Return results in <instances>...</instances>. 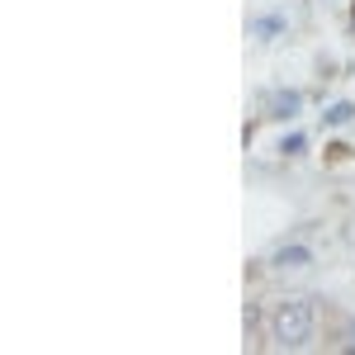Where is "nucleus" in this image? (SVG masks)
<instances>
[{
    "label": "nucleus",
    "mask_w": 355,
    "mask_h": 355,
    "mask_svg": "<svg viewBox=\"0 0 355 355\" xmlns=\"http://www.w3.org/2000/svg\"><path fill=\"white\" fill-rule=\"evenodd\" d=\"M322 327V308L318 299H279L266 313V341L275 351H303Z\"/></svg>",
    "instance_id": "f257e3e1"
},
{
    "label": "nucleus",
    "mask_w": 355,
    "mask_h": 355,
    "mask_svg": "<svg viewBox=\"0 0 355 355\" xmlns=\"http://www.w3.org/2000/svg\"><path fill=\"white\" fill-rule=\"evenodd\" d=\"M313 261H318V251H313V246H308V242H284V246H275V256H270V266H275V270H279V275L308 270Z\"/></svg>",
    "instance_id": "f03ea898"
},
{
    "label": "nucleus",
    "mask_w": 355,
    "mask_h": 355,
    "mask_svg": "<svg viewBox=\"0 0 355 355\" xmlns=\"http://www.w3.org/2000/svg\"><path fill=\"white\" fill-rule=\"evenodd\" d=\"M303 110V90H270L266 95V119H275V123H294Z\"/></svg>",
    "instance_id": "7ed1b4c3"
},
{
    "label": "nucleus",
    "mask_w": 355,
    "mask_h": 355,
    "mask_svg": "<svg viewBox=\"0 0 355 355\" xmlns=\"http://www.w3.org/2000/svg\"><path fill=\"white\" fill-rule=\"evenodd\" d=\"M284 28H289V19H284V15H256V19L246 24V33H251L256 43H270V38H279Z\"/></svg>",
    "instance_id": "20e7f679"
},
{
    "label": "nucleus",
    "mask_w": 355,
    "mask_h": 355,
    "mask_svg": "<svg viewBox=\"0 0 355 355\" xmlns=\"http://www.w3.org/2000/svg\"><path fill=\"white\" fill-rule=\"evenodd\" d=\"M346 123H355V105L351 100H336V105L322 110V128H346Z\"/></svg>",
    "instance_id": "39448f33"
},
{
    "label": "nucleus",
    "mask_w": 355,
    "mask_h": 355,
    "mask_svg": "<svg viewBox=\"0 0 355 355\" xmlns=\"http://www.w3.org/2000/svg\"><path fill=\"white\" fill-rule=\"evenodd\" d=\"M279 152H284V157H303V152H308V137H303V133L279 137Z\"/></svg>",
    "instance_id": "423d86ee"
},
{
    "label": "nucleus",
    "mask_w": 355,
    "mask_h": 355,
    "mask_svg": "<svg viewBox=\"0 0 355 355\" xmlns=\"http://www.w3.org/2000/svg\"><path fill=\"white\" fill-rule=\"evenodd\" d=\"M351 33H355V5H351Z\"/></svg>",
    "instance_id": "0eeeda50"
}]
</instances>
